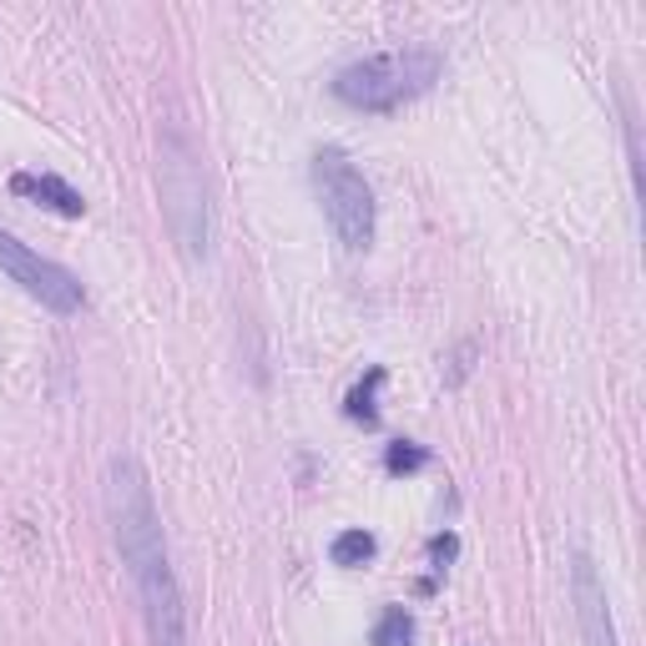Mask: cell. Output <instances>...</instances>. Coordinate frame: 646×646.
I'll use <instances>...</instances> for the list:
<instances>
[{"mask_svg": "<svg viewBox=\"0 0 646 646\" xmlns=\"http://www.w3.org/2000/svg\"><path fill=\"white\" fill-rule=\"evenodd\" d=\"M107 510L111 536L127 561V575L142 601V622L152 646H187V606H182V581L172 571V551L162 536V515L152 500V480L132 455H117L107 465Z\"/></svg>", "mask_w": 646, "mask_h": 646, "instance_id": "6da1fadb", "label": "cell"}, {"mask_svg": "<svg viewBox=\"0 0 646 646\" xmlns=\"http://www.w3.org/2000/svg\"><path fill=\"white\" fill-rule=\"evenodd\" d=\"M157 192H162V213H168L172 243L187 263H203L213 252V207H207V177L203 162L192 152L182 132L162 137V157H157Z\"/></svg>", "mask_w": 646, "mask_h": 646, "instance_id": "7a4b0ae2", "label": "cell"}, {"mask_svg": "<svg viewBox=\"0 0 646 646\" xmlns=\"http://www.w3.org/2000/svg\"><path fill=\"white\" fill-rule=\"evenodd\" d=\"M444 61L434 51H384V56H364L354 66L334 76V96L354 111H395L414 96H424L434 82H440Z\"/></svg>", "mask_w": 646, "mask_h": 646, "instance_id": "3957f363", "label": "cell"}, {"mask_svg": "<svg viewBox=\"0 0 646 646\" xmlns=\"http://www.w3.org/2000/svg\"><path fill=\"white\" fill-rule=\"evenodd\" d=\"M313 187H319V203L329 213V228L344 243L348 252H369L374 243V192L364 182V172L348 162L338 147H323L313 157Z\"/></svg>", "mask_w": 646, "mask_h": 646, "instance_id": "277c9868", "label": "cell"}, {"mask_svg": "<svg viewBox=\"0 0 646 646\" xmlns=\"http://www.w3.org/2000/svg\"><path fill=\"white\" fill-rule=\"evenodd\" d=\"M0 268H6V273H11V283H21L25 293L41 303V309L61 313V319L82 313L86 293H82V283H76V273H66L61 263L41 258L36 248H25V243L11 238V233H0Z\"/></svg>", "mask_w": 646, "mask_h": 646, "instance_id": "5b68a950", "label": "cell"}, {"mask_svg": "<svg viewBox=\"0 0 646 646\" xmlns=\"http://www.w3.org/2000/svg\"><path fill=\"white\" fill-rule=\"evenodd\" d=\"M575 616H581V636L586 646H616V626H611V611H606V586H601L596 566L586 556H575Z\"/></svg>", "mask_w": 646, "mask_h": 646, "instance_id": "8992f818", "label": "cell"}, {"mask_svg": "<svg viewBox=\"0 0 646 646\" xmlns=\"http://www.w3.org/2000/svg\"><path fill=\"white\" fill-rule=\"evenodd\" d=\"M11 192H21V197H31V203L51 207V213H61V217H82L86 213V197L72 187V182H61L56 172H15Z\"/></svg>", "mask_w": 646, "mask_h": 646, "instance_id": "52a82bcc", "label": "cell"}, {"mask_svg": "<svg viewBox=\"0 0 646 646\" xmlns=\"http://www.w3.org/2000/svg\"><path fill=\"white\" fill-rule=\"evenodd\" d=\"M379 384H384V369H369L354 389H348L344 399V414L354 419V424H379V405H374V395H379Z\"/></svg>", "mask_w": 646, "mask_h": 646, "instance_id": "ba28073f", "label": "cell"}, {"mask_svg": "<svg viewBox=\"0 0 646 646\" xmlns=\"http://www.w3.org/2000/svg\"><path fill=\"white\" fill-rule=\"evenodd\" d=\"M374 551H379V540L369 536V530H344V536H334V566H344V571H354V566H369Z\"/></svg>", "mask_w": 646, "mask_h": 646, "instance_id": "9c48e42d", "label": "cell"}, {"mask_svg": "<svg viewBox=\"0 0 646 646\" xmlns=\"http://www.w3.org/2000/svg\"><path fill=\"white\" fill-rule=\"evenodd\" d=\"M414 642V616L405 606H389L374 626V646H409Z\"/></svg>", "mask_w": 646, "mask_h": 646, "instance_id": "30bf717a", "label": "cell"}, {"mask_svg": "<svg viewBox=\"0 0 646 646\" xmlns=\"http://www.w3.org/2000/svg\"><path fill=\"white\" fill-rule=\"evenodd\" d=\"M384 465H389V475H414V470L430 465V450L414 440H395L389 450H384Z\"/></svg>", "mask_w": 646, "mask_h": 646, "instance_id": "8fae6325", "label": "cell"}, {"mask_svg": "<svg viewBox=\"0 0 646 646\" xmlns=\"http://www.w3.org/2000/svg\"><path fill=\"white\" fill-rule=\"evenodd\" d=\"M455 551H460L455 530H444V536H434V540H430V561L440 566V571H444V566H450V561H455Z\"/></svg>", "mask_w": 646, "mask_h": 646, "instance_id": "7c38bea8", "label": "cell"}]
</instances>
